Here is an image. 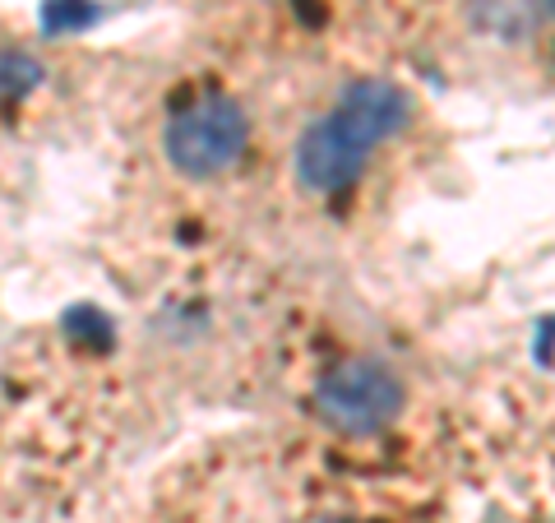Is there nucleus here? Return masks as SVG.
<instances>
[{"label":"nucleus","instance_id":"nucleus-1","mask_svg":"<svg viewBox=\"0 0 555 523\" xmlns=\"http://www.w3.org/2000/svg\"><path fill=\"white\" fill-rule=\"evenodd\" d=\"M412 98L389 79H357L320 120H310L292 153L297 186L310 195H343L366 171L379 144L408 130Z\"/></svg>","mask_w":555,"mask_h":523},{"label":"nucleus","instance_id":"nucleus-2","mask_svg":"<svg viewBox=\"0 0 555 523\" xmlns=\"http://www.w3.org/2000/svg\"><path fill=\"white\" fill-rule=\"evenodd\" d=\"M246 139H250V120L241 112V102L228 93H204L167 120L163 153L181 177L214 181L236 167V158L246 153Z\"/></svg>","mask_w":555,"mask_h":523},{"label":"nucleus","instance_id":"nucleus-3","mask_svg":"<svg viewBox=\"0 0 555 523\" xmlns=\"http://www.w3.org/2000/svg\"><path fill=\"white\" fill-rule=\"evenodd\" d=\"M403 380H398L385 361L357 357L343 361L334 371H324L315 380V417L324 426H334L338 435H375L385 431L398 412H403Z\"/></svg>","mask_w":555,"mask_h":523},{"label":"nucleus","instance_id":"nucleus-4","mask_svg":"<svg viewBox=\"0 0 555 523\" xmlns=\"http://www.w3.org/2000/svg\"><path fill=\"white\" fill-rule=\"evenodd\" d=\"M93 20H98V10L89 5V0H47V5H42V28L56 33V38L89 28Z\"/></svg>","mask_w":555,"mask_h":523},{"label":"nucleus","instance_id":"nucleus-5","mask_svg":"<svg viewBox=\"0 0 555 523\" xmlns=\"http://www.w3.org/2000/svg\"><path fill=\"white\" fill-rule=\"evenodd\" d=\"M42 84V65L20 47H5V102L28 98Z\"/></svg>","mask_w":555,"mask_h":523},{"label":"nucleus","instance_id":"nucleus-6","mask_svg":"<svg viewBox=\"0 0 555 523\" xmlns=\"http://www.w3.org/2000/svg\"><path fill=\"white\" fill-rule=\"evenodd\" d=\"M65 320H69V324H83V334H75L79 343L112 347V324H107V316H102V310H93V306H75Z\"/></svg>","mask_w":555,"mask_h":523},{"label":"nucleus","instance_id":"nucleus-7","mask_svg":"<svg viewBox=\"0 0 555 523\" xmlns=\"http://www.w3.org/2000/svg\"><path fill=\"white\" fill-rule=\"evenodd\" d=\"M324 523H347V519H324Z\"/></svg>","mask_w":555,"mask_h":523}]
</instances>
